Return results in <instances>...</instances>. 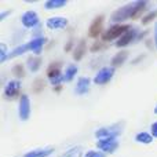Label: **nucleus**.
Segmentation results:
<instances>
[{
	"mask_svg": "<svg viewBox=\"0 0 157 157\" xmlns=\"http://www.w3.org/2000/svg\"><path fill=\"white\" fill-rule=\"evenodd\" d=\"M147 3L144 0H136V2L128 3V4L123 6L121 8H119L117 11H114L113 15H112V21L113 22H123L125 19H135L138 18L142 14V11L145 10Z\"/></svg>",
	"mask_w": 157,
	"mask_h": 157,
	"instance_id": "obj_1",
	"label": "nucleus"
},
{
	"mask_svg": "<svg viewBox=\"0 0 157 157\" xmlns=\"http://www.w3.org/2000/svg\"><path fill=\"white\" fill-rule=\"evenodd\" d=\"M123 128H124V123H116V124H112L109 127H103L95 132V136L98 139H110V138H116L120 134L123 132Z\"/></svg>",
	"mask_w": 157,
	"mask_h": 157,
	"instance_id": "obj_2",
	"label": "nucleus"
},
{
	"mask_svg": "<svg viewBox=\"0 0 157 157\" xmlns=\"http://www.w3.org/2000/svg\"><path fill=\"white\" fill-rule=\"evenodd\" d=\"M131 26L130 25H121V24H117V25H113L110 26L105 33L102 35V39L103 40H113V39H117V37H121L127 30H130Z\"/></svg>",
	"mask_w": 157,
	"mask_h": 157,
	"instance_id": "obj_3",
	"label": "nucleus"
},
{
	"mask_svg": "<svg viewBox=\"0 0 157 157\" xmlns=\"http://www.w3.org/2000/svg\"><path fill=\"white\" fill-rule=\"evenodd\" d=\"M113 75H114V68H113V66L102 68L97 73V76H95L94 83L95 84H99V86H102V84H106V83H109V81L112 80Z\"/></svg>",
	"mask_w": 157,
	"mask_h": 157,
	"instance_id": "obj_4",
	"label": "nucleus"
},
{
	"mask_svg": "<svg viewBox=\"0 0 157 157\" xmlns=\"http://www.w3.org/2000/svg\"><path fill=\"white\" fill-rule=\"evenodd\" d=\"M30 116V101L28 98V95H22L19 98V119L22 121L28 120Z\"/></svg>",
	"mask_w": 157,
	"mask_h": 157,
	"instance_id": "obj_5",
	"label": "nucleus"
},
{
	"mask_svg": "<svg viewBox=\"0 0 157 157\" xmlns=\"http://www.w3.org/2000/svg\"><path fill=\"white\" fill-rule=\"evenodd\" d=\"M97 147L101 149L105 153H113L114 150L119 147V142L116 141V138H110V139H99L97 144Z\"/></svg>",
	"mask_w": 157,
	"mask_h": 157,
	"instance_id": "obj_6",
	"label": "nucleus"
},
{
	"mask_svg": "<svg viewBox=\"0 0 157 157\" xmlns=\"http://www.w3.org/2000/svg\"><path fill=\"white\" fill-rule=\"evenodd\" d=\"M47 76H48L50 81L52 84H58L61 81H63V77L61 76V68H59V63H51L47 69Z\"/></svg>",
	"mask_w": 157,
	"mask_h": 157,
	"instance_id": "obj_7",
	"label": "nucleus"
},
{
	"mask_svg": "<svg viewBox=\"0 0 157 157\" xmlns=\"http://www.w3.org/2000/svg\"><path fill=\"white\" fill-rule=\"evenodd\" d=\"M19 88H21V83L18 80H11L7 83L4 88V97L7 99H13L19 94Z\"/></svg>",
	"mask_w": 157,
	"mask_h": 157,
	"instance_id": "obj_8",
	"label": "nucleus"
},
{
	"mask_svg": "<svg viewBox=\"0 0 157 157\" xmlns=\"http://www.w3.org/2000/svg\"><path fill=\"white\" fill-rule=\"evenodd\" d=\"M136 33H138V29H136V28H131L130 30H127V32H125L124 35H123L121 37H120L119 40H117L116 47H119V48H121V47L128 46V44H130L131 41H132L136 37Z\"/></svg>",
	"mask_w": 157,
	"mask_h": 157,
	"instance_id": "obj_9",
	"label": "nucleus"
},
{
	"mask_svg": "<svg viewBox=\"0 0 157 157\" xmlns=\"http://www.w3.org/2000/svg\"><path fill=\"white\" fill-rule=\"evenodd\" d=\"M22 25L25 28H35L39 25V15L35 11H26L21 18Z\"/></svg>",
	"mask_w": 157,
	"mask_h": 157,
	"instance_id": "obj_10",
	"label": "nucleus"
},
{
	"mask_svg": "<svg viewBox=\"0 0 157 157\" xmlns=\"http://www.w3.org/2000/svg\"><path fill=\"white\" fill-rule=\"evenodd\" d=\"M68 26V19L63 17H51L47 19V28L50 29H62Z\"/></svg>",
	"mask_w": 157,
	"mask_h": 157,
	"instance_id": "obj_11",
	"label": "nucleus"
},
{
	"mask_svg": "<svg viewBox=\"0 0 157 157\" xmlns=\"http://www.w3.org/2000/svg\"><path fill=\"white\" fill-rule=\"evenodd\" d=\"M102 25H103V17H97V18L94 19V22L91 24V26H90V30H88V35L91 36V37H97V36H99V33L102 32Z\"/></svg>",
	"mask_w": 157,
	"mask_h": 157,
	"instance_id": "obj_12",
	"label": "nucleus"
},
{
	"mask_svg": "<svg viewBox=\"0 0 157 157\" xmlns=\"http://www.w3.org/2000/svg\"><path fill=\"white\" fill-rule=\"evenodd\" d=\"M90 84H91L90 78L80 77L77 80V84H76V94H78V95L87 94V92H88V90H90Z\"/></svg>",
	"mask_w": 157,
	"mask_h": 157,
	"instance_id": "obj_13",
	"label": "nucleus"
},
{
	"mask_svg": "<svg viewBox=\"0 0 157 157\" xmlns=\"http://www.w3.org/2000/svg\"><path fill=\"white\" fill-rule=\"evenodd\" d=\"M44 43H46V39H44V37H36V39H33L32 41H29L30 50H32L35 54H40V51H41V48H43Z\"/></svg>",
	"mask_w": 157,
	"mask_h": 157,
	"instance_id": "obj_14",
	"label": "nucleus"
},
{
	"mask_svg": "<svg viewBox=\"0 0 157 157\" xmlns=\"http://www.w3.org/2000/svg\"><path fill=\"white\" fill-rule=\"evenodd\" d=\"M86 50H87V46H86V41L84 40H81L80 43L77 44V47L75 48V52H73V58L76 61L78 59H81L83 58V55L86 54Z\"/></svg>",
	"mask_w": 157,
	"mask_h": 157,
	"instance_id": "obj_15",
	"label": "nucleus"
},
{
	"mask_svg": "<svg viewBox=\"0 0 157 157\" xmlns=\"http://www.w3.org/2000/svg\"><path fill=\"white\" fill-rule=\"evenodd\" d=\"M52 153V149L48 147V149H37V150H33V152L26 153L24 157H47Z\"/></svg>",
	"mask_w": 157,
	"mask_h": 157,
	"instance_id": "obj_16",
	"label": "nucleus"
},
{
	"mask_svg": "<svg viewBox=\"0 0 157 157\" xmlns=\"http://www.w3.org/2000/svg\"><path fill=\"white\" fill-rule=\"evenodd\" d=\"M127 55H128L127 51H121V52H119V54H116V57L112 59V66L116 68V66L123 65V63L125 62V59H127Z\"/></svg>",
	"mask_w": 157,
	"mask_h": 157,
	"instance_id": "obj_17",
	"label": "nucleus"
},
{
	"mask_svg": "<svg viewBox=\"0 0 157 157\" xmlns=\"http://www.w3.org/2000/svg\"><path fill=\"white\" fill-rule=\"evenodd\" d=\"M28 50H30L29 43L22 44V46H18L15 50H13V51H11L10 54H8V58H15V57H18V55H22L24 52H26Z\"/></svg>",
	"mask_w": 157,
	"mask_h": 157,
	"instance_id": "obj_18",
	"label": "nucleus"
},
{
	"mask_svg": "<svg viewBox=\"0 0 157 157\" xmlns=\"http://www.w3.org/2000/svg\"><path fill=\"white\" fill-rule=\"evenodd\" d=\"M28 66L32 72H37L39 68L41 66V58L40 57H30L28 59Z\"/></svg>",
	"mask_w": 157,
	"mask_h": 157,
	"instance_id": "obj_19",
	"label": "nucleus"
},
{
	"mask_svg": "<svg viewBox=\"0 0 157 157\" xmlns=\"http://www.w3.org/2000/svg\"><path fill=\"white\" fill-rule=\"evenodd\" d=\"M135 141H136V142H139V144L149 145V144H152L153 136L150 135V134H147V132H139L138 135L135 136Z\"/></svg>",
	"mask_w": 157,
	"mask_h": 157,
	"instance_id": "obj_20",
	"label": "nucleus"
},
{
	"mask_svg": "<svg viewBox=\"0 0 157 157\" xmlns=\"http://www.w3.org/2000/svg\"><path fill=\"white\" fill-rule=\"evenodd\" d=\"M77 71H78L77 66H75V65H69L68 68H66V71H65V75H63V81H71L72 78L76 76Z\"/></svg>",
	"mask_w": 157,
	"mask_h": 157,
	"instance_id": "obj_21",
	"label": "nucleus"
},
{
	"mask_svg": "<svg viewBox=\"0 0 157 157\" xmlns=\"http://www.w3.org/2000/svg\"><path fill=\"white\" fill-rule=\"evenodd\" d=\"M66 6V0H48V2L44 4V7L48 8V10H52V8H59Z\"/></svg>",
	"mask_w": 157,
	"mask_h": 157,
	"instance_id": "obj_22",
	"label": "nucleus"
},
{
	"mask_svg": "<svg viewBox=\"0 0 157 157\" xmlns=\"http://www.w3.org/2000/svg\"><path fill=\"white\" fill-rule=\"evenodd\" d=\"M7 58V52H6V44L2 43L0 44V62H4Z\"/></svg>",
	"mask_w": 157,
	"mask_h": 157,
	"instance_id": "obj_23",
	"label": "nucleus"
},
{
	"mask_svg": "<svg viewBox=\"0 0 157 157\" xmlns=\"http://www.w3.org/2000/svg\"><path fill=\"white\" fill-rule=\"evenodd\" d=\"M157 15V11H153V13H150V14H147L146 17H144V19H142V24H149L150 21H152L153 18H155V17Z\"/></svg>",
	"mask_w": 157,
	"mask_h": 157,
	"instance_id": "obj_24",
	"label": "nucleus"
},
{
	"mask_svg": "<svg viewBox=\"0 0 157 157\" xmlns=\"http://www.w3.org/2000/svg\"><path fill=\"white\" fill-rule=\"evenodd\" d=\"M14 75H15L17 77H22L24 76V69H22V66L21 65H17L15 68H14Z\"/></svg>",
	"mask_w": 157,
	"mask_h": 157,
	"instance_id": "obj_25",
	"label": "nucleus"
},
{
	"mask_svg": "<svg viewBox=\"0 0 157 157\" xmlns=\"http://www.w3.org/2000/svg\"><path fill=\"white\" fill-rule=\"evenodd\" d=\"M150 132H152V136L157 138V121L152 124V127H150Z\"/></svg>",
	"mask_w": 157,
	"mask_h": 157,
	"instance_id": "obj_26",
	"label": "nucleus"
},
{
	"mask_svg": "<svg viewBox=\"0 0 157 157\" xmlns=\"http://www.w3.org/2000/svg\"><path fill=\"white\" fill-rule=\"evenodd\" d=\"M97 153H98V152H94V150H90V152L87 153V155L84 156V157H95V156H97Z\"/></svg>",
	"mask_w": 157,
	"mask_h": 157,
	"instance_id": "obj_27",
	"label": "nucleus"
},
{
	"mask_svg": "<svg viewBox=\"0 0 157 157\" xmlns=\"http://www.w3.org/2000/svg\"><path fill=\"white\" fill-rule=\"evenodd\" d=\"M155 43H156V48H157V22L155 26Z\"/></svg>",
	"mask_w": 157,
	"mask_h": 157,
	"instance_id": "obj_28",
	"label": "nucleus"
},
{
	"mask_svg": "<svg viewBox=\"0 0 157 157\" xmlns=\"http://www.w3.org/2000/svg\"><path fill=\"white\" fill-rule=\"evenodd\" d=\"M7 14H8V11H7V13H3L2 15H0V21H3V19L6 18V15H7Z\"/></svg>",
	"mask_w": 157,
	"mask_h": 157,
	"instance_id": "obj_29",
	"label": "nucleus"
},
{
	"mask_svg": "<svg viewBox=\"0 0 157 157\" xmlns=\"http://www.w3.org/2000/svg\"><path fill=\"white\" fill-rule=\"evenodd\" d=\"M95 157H106V156L103 155V153H99V152H98V153H97V156H95Z\"/></svg>",
	"mask_w": 157,
	"mask_h": 157,
	"instance_id": "obj_30",
	"label": "nucleus"
},
{
	"mask_svg": "<svg viewBox=\"0 0 157 157\" xmlns=\"http://www.w3.org/2000/svg\"><path fill=\"white\" fill-rule=\"evenodd\" d=\"M155 113L157 114V106H156V108H155Z\"/></svg>",
	"mask_w": 157,
	"mask_h": 157,
	"instance_id": "obj_31",
	"label": "nucleus"
}]
</instances>
